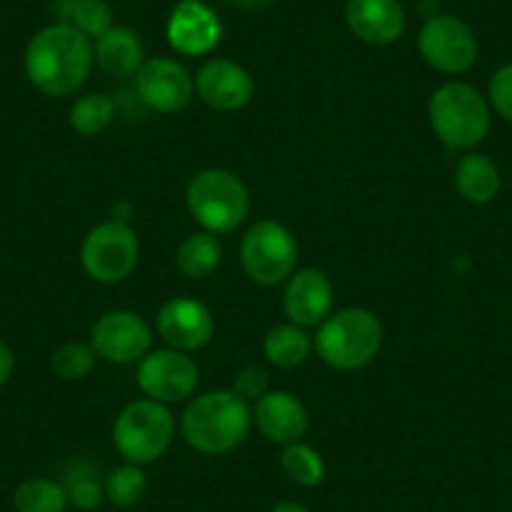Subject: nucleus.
Listing matches in <instances>:
<instances>
[{"label": "nucleus", "instance_id": "f257e3e1", "mask_svg": "<svg viewBox=\"0 0 512 512\" xmlns=\"http://www.w3.org/2000/svg\"><path fill=\"white\" fill-rule=\"evenodd\" d=\"M93 66L91 38L71 23H53L31 38L26 76L46 96H71L86 83Z\"/></svg>", "mask_w": 512, "mask_h": 512}, {"label": "nucleus", "instance_id": "f03ea898", "mask_svg": "<svg viewBox=\"0 0 512 512\" xmlns=\"http://www.w3.org/2000/svg\"><path fill=\"white\" fill-rule=\"evenodd\" d=\"M249 427V405L231 390L196 397L181 417L184 440L204 455H229L244 442Z\"/></svg>", "mask_w": 512, "mask_h": 512}, {"label": "nucleus", "instance_id": "7ed1b4c3", "mask_svg": "<svg viewBox=\"0 0 512 512\" xmlns=\"http://www.w3.org/2000/svg\"><path fill=\"white\" fill-rule=\"evenodd\" d=\"M430 123L452 151H470L490 131V103L470 83H445L430 98Z\"/></svg>", "mask_w": 512, "mask_h": 512}, {"label": "nucleus", "instance_id": "20e7f679", "mask_svg": "<svg viewBox=\"0 0 512 512\" xmlns=\"http://www.w3.org/2000/svg\"><path fill=\"white\" fill-rule=\"evenodd\" d=\"M382 347V324L367 309H342L329 314L317 332V352L329 367L359 369L372 362Z\"/></svg>", "mask_w": 512, "mask_h": 512}, {"label": "nucleus", "instance_id": "39448f33", "mask_svg": "<svg viewBox=\"0 0 512 512\" xmlns=\"http://www.w3.org/2000/svg\"><path fill=\"white\" fill-rule=\"evenodd\" d=\"M186 204L209 234H231L249 214V191L231 171L206 169L191 179Z\"/></svg>", "mask_w": 512, "mask_h": 512}, {"label": "nucleus", "instance_id": "423d86ee", "mask_svg": "<svg viewBox=\"0 0 512 512\" xmlns=\"http://www.w3.org/2000/svg\"><path fill=\"white\" fill-rule=\"evenodd\" d=\"M176 422L166 405L154 400L131 402L113 425V445L131 465L159 460L174 440Z\"/></svg>", "mask_w": 512, "mask_h": 512}, {"label": "nucleus", "instance_id": "0eeeda50", "mask_svg": "<svg viewBox=\"0 0 512 512\" xmlns=\"http://www.w3.org/2000/svg\"><path fill=\"white\" fill-rule=\"evenodd\" d=\"M299 249L292 231L277 221H259L241 241V264L256 284L274 287L292 277Z\"/></svg>", "mask_w": 512, "mask_h": 512}, {"label": "nucleus", "instance_id": "6e6552de", "mask_svg": "<svg viewBox=\"0 0 512 512\" xmlns=\"http://www.w3.org/2000/svg\"><path fill=\"white\" fill-rule=\"evenodd\" d=\"M81 262L88 277L96 282H123L139 264V236L123 221L98 224L83 241Z\"/></svg>", "mask_w": 512, "mask_h": 512}, {"label": "nucleus", "instance_id": "1a4fd4ad", "mask_svg": "<svg viewBox=\"0 0 512 512\" xmlns=\"http://www.w3.org/2000/svg\"><path fill=\"white\" fill-rule=\"evenodd\" d=\"M422 58L435 71L465 73L477 61V38L465 21L455 16H432L417 38Z\"/></svg>", "mask_w": 512, "mask_h": 512}, {"label": "nucleus", "instance_id": "9d476101", "mask_svg": "<svg viewBox=\"0 0 512 512\" xmlns=\"http://www.w3.org/2000/svg\"><path fill=\"white\" fill-rule=\"evenodd\" d=\"M139 387L149 400L161 405L184 402L194 395L199 384V367L194 359L179 349L149 352L139 364Z\"/></svg>", "mask_w": 512, "mask_h": 512}, {"label": "nucleus", "instance_id": "9b49d317", "mask_svg": "<svg viewBox=\"0 0 512 512\" xmlns=\"http://www.w3.org/2000/svg\"><path fill=\"white\" fill-rule=\"evenodd\" d=\"M91 347L98 357L116 364L139 362L151 349V329L139 314L134 312H108L93 324Z\"/></svg>", "mask_w": 512, "mask_h": 512}, {"label": "nucleus", "instance_id": "f8f14e48", "mask_svg": "<svg viewBox=\"0 0 512 512\" xmlns=\"http://www.w3.org/2000/svg\"><path fill=\"white\" fill-rule=\"evenodd\" d=\"M194 86L191 73L171 58H151L136 73V96L159 113H176L189 106Z\"/></svg>", "mask_w": 512, "mask_h": 512}, {"label": "nucleus", "instance_id": "ddd939ff", "mask_svg": "<svg viewBox=\"0 0 512 512\" xmlns=\"http://www.w3.org/2000/svg\"><path fill=\"white\" fill-rule=\"evenodd\" d=\"M171 48L184 56H204L221 41V21L201 0H181L166 28Z\"/></svg>", "mask_w": 512, "mask_h": 512}, {"label": "nucleus", "instance_id": "4468645a", "mask_svg": "<svg viewBox=\"0 0 512 512\" xmlns=\"http://www.w3.org/2000/svg\"><path fill=\"white\" fill-rule=\"evenodd\" d=\"M159 334L171 349L194 352L214 337V317L196 299H171L159 312Z\"/></svg>", "mask_w": 512, "mask_h": 512}, {"label": "nucleus", "instance_id": "2eb2a0df", "mask_svg": "<svg viewBox=\"0 0 512 512\" xmlns=\"http://www.w3.org/2000/svg\"><path fill=\"white\" fill-rule=\"evenodd\" d=\"M196 91L201 101L216 111H239L254 96V81L239 63L216 58L199 71Z\"/></svg>", "mask_w": 512, "mask_h": 512}, {"label": "nucleus", "instance_id": "dca6fc26", "mask_svg": "<svg viewBox=\"0 0 512 512\" xmlns=\"http://www.w3.org/2000/svg\"><path fill=\"white\" fill-rule=\"evenodd\" d=\"M405 8L400 0H349L347 26L359 41L390 46L405 33Z\"/></svg>", "mask_w": 512, "mask_h": 512}, {"label": "nucleus", "instance_id": "f3484780", "mask_svg": "<svg viewBox=\"0 0 512 512\" xmlns=\"http://www.w3.org/2000/svg\"><path fill=\"white\" fill-rule=\"evenodd\" d=\"M332 284L319 269L292 274L284 292V309L297 327H317L332 312Z\"/></svg>", "mask_w": 512, "mask_h": 512}, {"label": "nucleus", "instance_id": "a211bd4d", "mask_svg": "<svg viewBox=\"0 0 512 512\" xmlns=\"http://www.w3.org/2000/svg\"><path fill=\"white\" fill-rule=\"evenodd\" d=\"M254 420L267 440L292 445L304 437L309 427L307 410L289 392H267L254 407Z\"/></svg>", "mask_w": 512, "mask_h": 512}, {"label": "nucleus", "instance_id": "6ab92c4d", "mask_svg": "<svg viewBox=\"0 0 512 512\" xmlns=\"http://www.w3.org/2000/svg\"><path fill=\"white\" fill-rule=\"evenodd\" d=\"M93 58L98 61V66L103 68V73L113 78H136L139 68L144 66V46H141V38L134 31H128L123 26H113L111 31L103 33L101 38H96V51Z\"/></svg>", "mask_w": 512, "mask_h": 512}, {"label": "nucleus", "instance_id": "aec40b11", "mask_svg": "<svg viewBox=\"0 0 512 512\" xmlns=\"http://www.w3.org/2000/svg\"><path fill=\"white\" fill-rule=\"evenodd\" d=\"M455 186L462 199L470 201V204H490L500 194V169L490 156L467 154L462 156L455 169Z\"/></svg>", "mask_w": 512, "mask_h": 512}, {"label": "nucleus", "instance_id": "412c9836", "mask_svg": "<svg viewBox=\"0 0 512 512\" xmlns=\"http://www.w3.org/2000/svg\"><path fill=\"white\" fill-rule=\"evenodd\" d=\"M176 264L189 279L211 277L221 264V244L216 234L199 231V234L186 236L176 251Z\"/></svg>", "mask_w": 512, "mask_h": 512}, {"label": "nucleus", "instance_id": "4be33fe9", "mask_svg": "<svg viewBox=\"0 0 512 512\" xmlns=\"http://www.w3.org/2000/svg\"><path fill=\"white\" fill-rule=\"evenodd\" d=\"M68 490L48 477H33L21 482L13 495L16 512H66L68 510Z\"/></svg>", "mask_w": 512, "mask_h": 512}, {"label": "nucleus", "instance_id": "5701e85b", "mask_svg": "<svg viewBox=\"0 0 512 512\" xmlns=\"http://www.w3.org/2000/svg\"><path fill=\"white\" fill-rule=\"evenodd\" d=\"M312 352V342L297 324H279L264 339V354L282 369L299 367Z\"/></svg>", "mask_w": 512, "mask_h": 512}, {"label": "nucleus", "instance_id": "b1692460", "mask_svg": "<svg viewBox=\"0 0 512 512\" xmlns=\"http://www.w3.org/2000/svg\"><path fill=\"white\" fill-rule=\"evenodd\" d=\"M116 116V103L103 93L81 96L71 108V126L83 136H96L106 131L108 123Z\"/></svg>", "mask_w": 512, "mask_h": 512}, {"label": "nucleus", "instance_id": "393cba45", "mask_svg": "<svg viewBox=\"0 0 512 512\" xmlns=\"http://www.w3.org/2000/svg\"><path fill=\"white\" fill-rule=\"evenodd\" d=\"M282 470L292 482L302 487H317L324 480V462L317 450L302 442H292L282 452Z\"/></svg>", "mask_w": 512, "mask_h": 512}, {"label": "nucleus", "instance_id": "a878e982", "mask_svg": "<svg viewBox=\"0 0 512 512\" xmlns=\"http://www.w3.org/2000/svg\"><path fill=\"white\" fill-rule=\"evenodd\" d=\"M146 475L139 465H123L108 475L106 480V497L116 507H136L146 497Z\"/></svg>", "mask_w": 512, "mask_h": 512}, {"label": "nucleus", "instance_id": "bb28decb", "mask_svg": "<svg viewBox=\"0 0 512 512\" xmlns=\"http://www.w3.org/2000/svg\"><path fill=\"white\" fill-rule=\"evenodd\" d=\"M51 367L58 377L68 379V382L86 379L93 372V367H96V349L91 344L68 342L53 352Z\"/></svg>", "mask_w": 512, "mask_h": 512}, {"label": "nucleus", "instance_id": "cd10ccee", "mask_svg": "<svg viewBox=\"0 0 512 512\" xmlns=\"http://www.w3.org/2000/svg\"><path fill=\"white\" fill-rule=\"evenodd\" d=\"M68 23L76 26L83 36L101 38L113 28V13L106 0H76Z\"/></svg>", "mask_w": 512, "mask_h": 512}, {"label": "nucleus", "instance_id": "c85d7f7f", "mask_svg": "<svg viewBox=\"0 0 512 512\" xmlns=\"http://www.w3.org/2000/svg\"><path fill=\"white\" fill-rule=\"evenodd\" d=\"M487 103L497 111V116L512 123V63L497 68L487 86Z\"/></svg>", "mask_w": 512, "mask_h": 512}, {"label": "nucleus", "instance_id": "c756f323", "mask_svg": "<svg viewBox=\"0 0 512 512\" xmlns=\"http://www.w3.org/2000/svg\"><path fill=\"white\" fill-rule=\"evenodd\" d=\"M231 392H234L236 397H241L246 405H249V402H259L269 392L267 369L251 364V367H244L241 372H236Z\"/></svg>", "mask_w": 512, "mask_h": 512}, {"label": "nucleus", "instance_id": "7c9ffc66", "mask_svg": "<svg viewBox=\"0 0 512 512\" xmlns=\"http://www.w3.org/2000/svg\"><path fill=\"white\" fill-rule=\"evenodd\" d=\"M68 500L76 502L81 510H93V507H98V502H101V490H98V485H93V482L81 480L71 487Z\"/></svg>", "mask_w": 512, "mask_h": 512}, {"label": "nucleus", "instance_id": "2f4dec72", "mask_svg": "<svg viewBox=\"0 0 512 512\" xmlns=\"http://www.w3.org/2000/svg\"><path fill=\"white\" fill-rule=\"evenodd\" d=\"M13 369H16V354H13V349L0 339V384H6L8 379H11Z\"/></svg>", "mask_w": 512, "mask_h": 512}, {"label": "nucleus", "instance_id": "473e14b6", "mask_svg": "<svg viewBox=\"0 0 512 512\" xmlns=\"http://www.w3.org/2000/svg\"><path fill=\"white\" fill-rule=\"evenodd\" d=\"M231 6L241 8V11H259V8H267L274 0H229Z\"/></svg>", "mask_w": 512, "mask_h": 512}, {"label": "nucleus", "instance_id": "72a5a7b5", "mask_svg": "<svg viewBox=\"0 0 512 512\" xmlns=\"http://www.w3.org/2000/svg\"><path fill=\"white\" fill-rule=\"evenodd\" d=\"M269 512H309V510L302 505V502L284 500V502H277V505H274Z\"/></svg>", "mask_w": 512, "mask_h": 512}]
</instances>
